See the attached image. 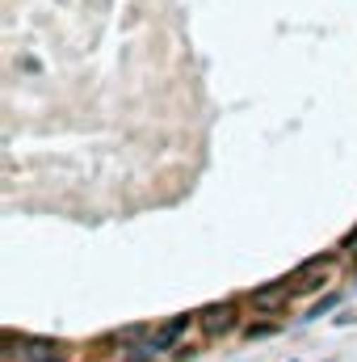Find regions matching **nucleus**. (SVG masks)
I'll list each match as a JSON object with an SVG mask.
<instances>
[{
  "label": "nucleus",
  "instance_id": "2",
  "mask_svg": "<svg viewBox=\"0 0 357 362\" xmlns=\"http://www.w3.org/2000/svg\"><path fill=\"white\" fill-rule=\"evenodd\" d=\"M185 329H189V316H173L169 325H160V329H152V333L143 337V350H147L152 358H156V354H164V350H173Z\"/></svg>",
  "mask_w": 357,
  "mask_h": 362
},
{
  "label": "nucleus",
  "instance_id": "5",
  "mask_svg": "<svg viewBox=\"0 0 357 362\" xmlns=\"http://www.w3.org/2000/svg\"><path fill=\"white\" fill-rule=\"evenodd\" d=\"M328 278H337V257H315V262H307L303 270L294 274L298 291H320Z\"/></svg>",
  "mask_w": 357,
  "mask_h": 362
},
{
  "label": "nucleus",
  "instance_id": "1",
  "mask_svg": "<svg viewBox=\"0 0 357 362\" xmlns=\"http://www.w3.org/2000/svg\"><path fill=\"white\" fill-rule=\"evenodd\" d=\"M8 362H63L59 346L55 341H42V337H17L8 333V350H4Z\"/></svg>",
  "mask_w": 357,
  "mask_h": 362
},
{
  "label": "nucleus",
  "instance_id": "4",
  "mask_svg": "<svg viewBox=\"0 0 357 362\" xmlns=\"http://www.w3.org/2000/svg\"><path fill=\"white\" fill-rule=\"evenodd\" d=\"M236 316H240L236 303H214V308H206L202 320H198V325H202V337H223V333H231V329H236Z\"/></svg>",
  "mask_w": 357,
  "mask_h": 362
},
{
  "label": "nucleus",
  "instance_id": "3",
  "mask_svg": "<svg viewBox=\"0 0 357 362\" xmlns=\"http://www.w3.org/2000/svg\"><path fill=\"white\" fill-rule=\"evenodd\" d=\"M294 291H298V282H294V278H282V282H269V286H261V291H253L248 303H253L257 312H277Z\"/></svg>",
  "mask_w": 357,
  "mask_h": 362
},
{
  "label": "nucleus",
  "instance_id": "6",
  "mask_svg": "<svg viewBox=\"0 0 357 362\" xmlns=\"http://www.w3.org/2000/svg\"><path fill=\"white\" fill-rule=\"evenodd\" d=\"M337 303H341V295H337V291H332V295H324V299H320V303H315V308H311V312H307V316H303V320H320V316H324V312H332V308H337Z\"/></svg>",
  "mask_w": 357,
  "mask_h": 362
}]
</instances>
